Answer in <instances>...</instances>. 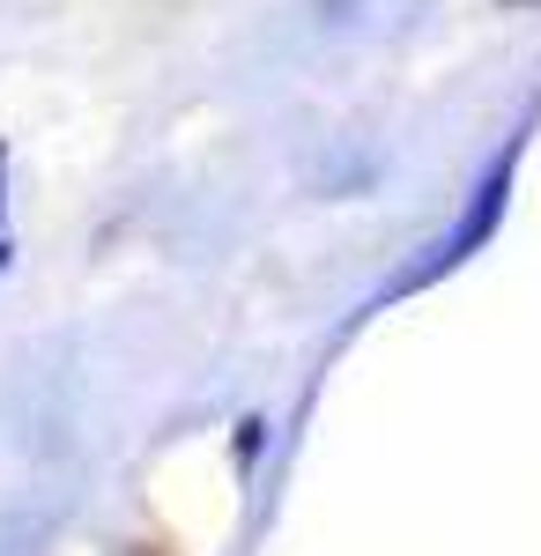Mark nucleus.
<instances>
[{"instance_id":"1","label":"nucleus","mask_w":541,"mask_h":556,"mask_svg":"<svg viewBox=\"0 0 541 556\" xmlns=\"http://www.w3.org/2000/svg\"><path fill=\"white\" fill-rule=\"evenodd\" d=\"M498 208H504V172H490V186L475 193V208H467V223L453 230V253H445V260H467V253H475V238H490V223H498Z\"/></svg>"}]
</instances>
